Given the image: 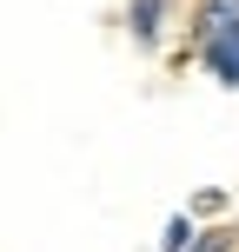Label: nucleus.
Masks as SVG:
<instances>
[{"mask_svg":"<svg viewBox=\"0 0 239 252\" xmlns=\"http://www.w3.org/2000/svg\"><path fill=\"white\" fill-rule=\"evenodd\" d=\"M219 206H226V192H219V186H206L200 199H193V213H219Z\"/></svg>","mask_w":239,"mask_h":252,"instance_id":"6","label":"nucleus"},{"mask_svg":"<svg viewBox=\"0 0 239 252\" xmlns=\"http://www.w3.org/2000/svg\"><path fill=\"white\" fill-rule=\"evenodd\" d=\"M200 53H206V73H213L219 87H239V20L219 27V33H206Z\"/></svg>","mask_w":239,"mask_h":252,"instance_id":"1","label":"nucleus"},{"mask_svg":"<svg viewBox=\"0 0 239 252\" xmlns=\"http://www.w3.org/2000/svg\"><path fill=\"white\" fill-rule=\"evenodd\" d=\"M233 20H239V0H200V13H193V40L219 33V27H233Z\"/></svg>","mask_w":239,"mask_h":252,"instance_id":"3","label":"nucleus"},{"mask_svg":"<svg viewBox=\"0 0 239 252\" xmlns=\"http://www.w3.org/2000/svg\"><path fill=\"white\" fill-rule=\"evenodd\" d=\"M193 232H200V226H193V213H173V219H166V232H160V252H186Z\"/></svg>","mask_w":239,"mask_h":252,"instance_id":"4","label":"nucleus"},{"mask_svg":"<svg viewBox=\"0 0 239 252\" xmlns=\"http://www.w3.org/2000/svg\"><path fill=\"white\" fill-rule=\"evenodd\" d=\"M226 246H233L226 232H193V246H186V252H226Z\"/></svg>","mask_w":239,"mask_h":252,"instance_id":"5","label":"nucleus"},{"mask_svg":"<svg viewBox=\"0 0 239 252\" xmlns=\"http://www.w3.org/2000/svg\"><path fill=\"white\" fill-rule=\"evenodd\" d=\"M160 20H166V0H133V7H126V27H133L139 47H153V40H160Z\"/></svg>","mask_w":239,"mask_h":252,"instance_id":"2","label":"nucleus"}]
</instances>
